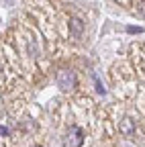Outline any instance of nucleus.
<instances>
[{
  "label": "nucleus",
  "instance_id": "20e7f679",
  "mask_svg": "<svg viewBox=\"0 0 145 147\" xmlns=\"http://www.w3.org/2000/svg\"><path fill=\"white\" fill-rule=\"evenodd\" d=\"M69 31H71L74 37H80L84 33V23L80 21V18H71V21H69Z\"/></svg>",
  "mask_w": 145,
  "mask_h": 147
},
{
  "label": "nucleus",
  "instance_id": "39448f33",
  "mask_svg": "<svg viewBox=\"0 0 145 147\" xmlns=\"http://www.w3.org/2000/svg\"><path fill=\"white\" fill-rule=\"evenodd\" d=\"M35 147H41V145H35Z\"/></svg>",
  "mask_w": 145,
  "mask_h": 147
},
{
  "label": "nucleus",
  "instance_id": "f257e3e1",
  "mask_svg": "<svg viewBox=\"0 0 145 147\" xmlns=\"http://www.w3.org/2000/svg\"><path fill=\"white\" fill-rule=\"evenodd\" d=\"M78 84V78H76V71H71V69H61L57 71V86L65 92L69 90H74Z\"/></svg>",
  "mask_w": 145,
  "mask_h": 147
},
{
  "label": "nucleus",
  "instance_id": "7ed1b4c3",
  "mask_svg": "<svg viewBox=\"0 0 145 147\" xmlns=\"http://www.w3.org/2000/svg\"><path fill=\"white\" fill-rule=\"evenodd\" d=\"M119 133L123 135V137H133L135 135V121L133 119H129V117H125V119H121V123H119Z\"/></svg>",
  "mask_w": 145,
  "mask_h": 147
},
{
  "label": "nucleus",
  "instance_id": "f03ea898",
  "mask_svg": "<svg viewBox=\"0 0 145 147\" xmlns=\"http://www.w3.org/2000/svg\"><path fill=\"white\" fill-rule=\"evenodd\" d=\"M84 143V131L80 127H69V131L63 137V147H82Z\"/></svg>",
  "mask_w": 145,
  "mask_h": 147
}]
</instances>
